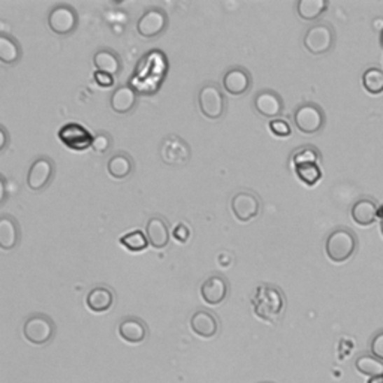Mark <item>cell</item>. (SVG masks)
Wrapping results in <instances>:
<instances>
[{
  "instance_id": "obj_1",
  "label": "cell",
  "mask_w": 383,
  "mask_h": 383,
  "mask_svg": "<svg viewBox=\"0 0 383 383\" xmlns=\"http://www.w3.org/2000/svg\"><path fill=\"white\" fill-rule=\"evenodd\" d=\"M251 305H253L255 314L260 317V319L267 322H274L283 310V293L277 286L259 284L253 293V298H251Z\"/></svg>"
},
{
  "instance_id": "obj_2",
  "label": "cell",
  "mask_w": 383,
  "mask_h": 383,
  "mask_svg": "<svg viewBox=\"0 0 383 383\" xmlns=\"http://www.w3.org/2000/svg\"><path fill=\"white\" fill-rule=\"evenodd\" d=\"M356 235L346 228H337L326 237L325 251L334 264H343L356 251Z\"/></svg>"
},
{
  "instance_id": "obj_3",
  "label": "cell",
  "mask_w": 383,
  "mask_h": 383,
  "mask_svg": "<svg viewBox=\"0 0 383 383\" xmlns=\"http://www.w3.org/2000/svg\"><path fill=\"white\" fill-rule=\"evenodd\" d=\"M304 48L313 56H322V54L330 53L335 43V32L331 25L328 23H316L312 25L305 32Z\"/></svg>"
},
{
  "instance_id": "obj_4",
  "label": "cell",
  "mask_w": 383,
  "mask_h": 383,
  "mask_svg": "<svg viewBox=\"0 0 383 383\" xmlns=\"http://www.w3.org/2000/svg\"><path fill=\"white\" fill-rule=\"evenodd\" d=\"M200 111L209 120H218L225 114L226 101L223 92L216 83H205L198 93Z\"/></svg>"
},
{
  "instance_id": "obj_5",
  "label": "cell",
  "mask_w": 383,
  "mask_h": 383,
  "mask_svg": "<svg viewBox=\"0 0 383 383\" xmlns=\"http://www.w3.org/2000/svg\"><path fill=\"white\" fill-rule=\"evenodd\" d=\"M159 153L162 162L174 168H181L188 165L192 156L189 144L179 135H168L163 138L160 142Z\"/></svg>"
},
{
  "instance_id": "obj_6",
  "label": "cell",
  "mask_w": 383,
  "mask_h": 383,
  "mask_svg": "<svg viewBox=\"0 0 383 383\" xmlns=\"http://www.w3.org/2000/svg\"><path fill=\"white\" fill-rule=\"evenodd\" d=\"M293 123L304 135H314L325 126V113L321 105L313 102L302 104L295 109Z\"/></svg>"
},
{
  "instance_id": "obj_7",
  "label": "cell",
  "mask_w": 383,
  "mask_h": 383,
  "mask_svg": "<svg viewBox=\"0 0 383 383\" xmlns=\"http://www.w3.org/2000/svg\"><path fill=\"white\" fill-rule=\"evenodd\" d=\"M48 26L53 34L68 36L78 27V14L72 5L59 4L51 8L48 14Z\"/></svg>"
},
{
  "instance_id": "obj_8",
  "label": "cell",
  "mask_w": 383,
  "mask_h": 383,
  "mask_svg": "<svg viewBox=\"0 0 383 383\" xmlns=\"http://www.w3.org/2000/svg\"><path fill=\"white\" fill-rule=\"evenodd\" d=\"M168 25H169V18L165 11H163L162 8L153 6V8H148L146 13L139 17L137 23V32L142 38L153 39V38L160 36L163 32L168 29Z\"/></svg>"
},
{
  "instance_id": "obj_9",
  "label": "cell",
  "mask_w": 383,
  "mask_h": 383,
  "mask_svg": "<svg viewBox=\"0 0 383 383\" xmlns=\"http://www.w3.org/2000/svg\"><path fill=\"white\" fill-rule=\"evenodd\" d=\"M54 331H56V328L46 314H32L23 325L25 338L29 343L36 346L47 344L53 338Z\"/></svg>"
},
{
  "instance_id": "obj_10",
  "label": "cell",
  "mask_w": 383,
  "mask_h": 383,
  "mask_svg": "<svg viewBox=\"0 0 383 383\" xmlns=\"http://www.w3.org/2000/svg\"><path fill=\"white\" fill-rule=\"evenodd\" d=\"M54 172H56V165H54L53 159H50L48 156L36 158L32 162L27 172L29 189L34 192H41L48 188L50 183L53 181Z\"/></svg>"
},
{
  "instance_id": "obj_11",
  "label": "cell",
  "mask_w": 383,
  "mask_h": 383,
  "mask_svg": "<svg viewBox=\"0 0 383 383\" xmlns=\"http://www.w3.org/2000/svg\"><path fill=\"white\" fill-rule=\"evenodd\" d=\"M231 210L239 222H249L260 211V201L258 195L250 190H239L231 200Z\"/></svg>"
},
{
  "instance_id": "obj_12",
  "label": "cell",
  "mask_w": 383,
  "mask_h": 383,
  "mask_svg": "<svg viewBox=\"0 0 383 383\" xmlns=\"http://www.w3.org/2000/svg\"><path fill=\"white\" fill-rule=\"evenodd\" d=\"M253 106L259 116L270 120H276L283 114L284 102L277 92L264 89L255 95Z\"/></svg>"
},
{
  "instance_id": "obj_13",
  "label": "cell",
  "mask_w": 383,
  "mask_h": 383,
  "mask_svg": "<svg viewBox=\"0 0 383 383\" xmlns=\"http://www.w3.org/2000/svg\"><path fill=\"white\" fill-rule=\"evenodd\" d=\"M59 138L64 146L72 150H85L92 147L93 135L78 123H68L59 130Z\"/></svg>"
},
{
  "instance_id": "obj_14",
  "label": "cell",
  "mask_w": 383,
  "mask_h": 383,
  "mask_svg": "<svg viewBox=\"0 0 383 383\" xmlns=\"http://www.w3.org/2000/svg\"><path fill=\"white\" fill-rule=\"evenodd\" d=\"M251 75L243 67H234L228 69L223 75V89L232 96H243L246 95L251 87Z\"/></svg>"
},
{
  "instance_id": "obj_15",
  "label": "cell",
  "mask_w": 383,
  "mask_h": 383,
  "mask_svg": "<svg viewBox=\"0 0 383 383\" xmlns=\"http://www.w3.org/2000/svg\"><path fill=\"white\" fill-rule=\"evenodd\" d=\"M138 104V95L132 85L122 84L111 93L109 97V106L117 114H127Z\"/></svg>"
},
{
  "instance_id": "obj_16",
  "label": "cell",
  "mask_w": 383,
  "mask_h": 383,
  "mask_svg": "<svg viewBox=\"0 0 383 383\" xmlns=\"http://www.w3.org/2000/svg\"><path fill=\"white\" fill-rule=\"evenodd\" d=\"M190 328L201 338H213L218 333V321L209 310H198L190 317Z\"/></svg>"
},
{
  "instance_id": "obj_17",
  "label": "cell",
  "mask_w": 383,
  "mask_h": 383,
  "mask_svg": "<svg viewBox=\"0 0 383 383\" xmlns=\"http://www.w3.org/2000/svg\"><path fill=\"white\" fill-rule=\"evenodd\" d=\"M228 288V281L223 277L211 276L201 284V297L207 304L217 305L226 300Z\"/></svg>"
},
{
  "instance_id": "obj_18",
  "label": "cell",
  "mask_w": 383,
  "mask_h": 383,
  "mask_svg": "<svg viewBox=\"0 0 383 383\" xmlns=\"http://www.w3.org/2000/svg\"><path fill=\"white\" fill-rule=\"evenodd\" d=\"M118 335L130 344L142 343L148 335L147 325L138 317H125L118 325Z\"/></svg>"
},
{
  "instance_id": "obj_19",
  "label": "cell",
  "mask_w": 383,
  "mask_h": 383,
  "mask_svg": "<svg viewBox=\"0 0 383 383\" xmlns=\"http://www.w3.org/2000/svg\"><path fill=\"white\" fill-rule=\"evenodd\" d=\"M148 243L155 249H165L169 243V226L165 218L160 216L151 217L146 226Z\"/></svg>"
},
{
  "instance_id": "obj_20",
  "label": "cell",
  "mask_w": 383,
  "mask_h": 383,
  "mask_svg": "<svg viewBox=\"0 0 383 383\" xmlns=\"http://www.w3.org/2000/svg\"><path fill=\"white\" fill-rule=\"evenodd\" d=\"M350 216H352L354 222L359 226L373 225L379 217L377 204L371 198H361L352 205Z\"/></svg>"
},
{
  "instance_id": "obj_21",
  "label": "cell",
  "mask_w": 383,
  "mask_h": 383,
  "mask_svg": "<svg viewBox=\"0 0 383 383\" xmlns=\"http://www.w3.org/2000/svg\"><path fill=\"white\" fill-rule=\"evenodd\" d=\"M93 64L97 72L117 75L122 71V59L111 48H101L93 54Z\"/></svg>"
},
{
  "instance_id": "obj_22",
  "label": "cell",
  "mask_w": 383,
  "mask_h": 383,
  "mask_svg": "<svg viewBox=\"0 0 383 383\" xmlns=\"http://www.w3.org/2000/svg\"><path fill=\"white\" fill-rule=\"evenodd\" d=\"M20 226L15 218L9 214H4L0 217V247L8 251L17 247L20 243Z\"/></svg>"
},
{
  "instance_id": "obj_23",
  "label": "cell",
  "mask_w": 383,
  "mask_h": 383,
  "mask_svg": "<svg viewBox=\"0 0 383 383\" xmlns=\"http://www.w3.org/2000/svg\"><path fill=\"white\" fill-rule=\"evenodd\" d=\"M106 169H108V174L111 175L114 180H125L129 177V175H132L135 169V162L127 155V153L118 151L109 158L106 163Z\"/></svg>"
},
{
  "instance_id": "obj_24",
  "label": "cell",
  "mask_w": 383,
  "mask_h": 383,
  "mask_svg": "<svg viewBox=\"0 0 383 383\" xmlns=\"http://www.w3.org/2000/svg\"><path fill=\"white\" fill-rule=\"evenodd\" d=\"M87 307L95 313H105L113 307L114 293L108 286H96L87 295Z\"/></svg>"
},
{
  "instance_id": "obj_25",
  "label": "cell",
  "mask_w": 383,
  "mask_h": 383,
  "mask_svg": "<svg viewBox=\"0 0 383 383\" xmlns=\"http://www.w3.org/2000/svg\"><path fill=\"white\" fill-rule=\"evenodd\" d=\"M21 56H23V51L18 41L6 34L0 35V62L4 64H15L20 62Z\"/></svg>"
},
{
  "instance_id": "obj_26",
  "label": "cell",
  "mask_w": 383,
  "mask_h": 383,
  "mask_svg": "<svg viewBox=\"0 0 383 383\" xmlns=\"http://www.w3.org/2000/svg\"><path fill=\"white\" fill-rule=\"evenodd\" d=\"M328 8L326 0H298L297 14L305 21H314L325 13Z\"/></svg>"
},
{
  "instance_id": "obj_27",
  "label": "cell",
  "mask_w": 383,
  "mask_h": 383,
  "mask_svg": "<svg viewBox=\"0 0 383 383\" xmlns=\"http://www.w3.org/2000/svg\"><path fill=\"white\" fill-rule=\"evenodd\" d=\"M355 367L361 375L376 377L383 375V361L373 355H361L355 361Z\"/></svg>"
},
{
  "instance_id": "obj_28",
  "label": "cell",
  "mask_w": 383,
  "mask_h": 383,
  "mask_svg": "<svg viewBox=\"0 0 383 383\" xmlns=\"http://www.w3.org/2000/svg\"><path fill=\"white\" fill-rule=\"evenodd\" d=\"M363 85L370 95L383 93V71L377 68H368L363 74Z\"/></svg>"
},
{
  "instance_id": "obj_29",
  "label": "cell",
  "mask_w": 383,
  "mask_h": 383,
  "mask_svg": "<svg viewBox=\"0 0 383 383\" xmlns=\"http://www.w3.org/2000/svg\"><path fill=\"white\" fill-rule=\"evenodd\" d=\"M298 179L307 186H314L322 179V169L317 163H304V165L295 167Z\"/></svg>"
},
{
  "instance_id": "obj_30",
  "label": "cell",
  "mask_w": 383,
  "mask_h": 383,
  "mask_svg": "<svg viewBox=\"0 0 383 383\" xmlns=\"http://www.w3.org/2000/svg\"><path fill=\"white\" fill-rule=\"evenodd\" d=\"M120 243L130 251H142L146 250L147 244H150L147 235H144L141 229H135V231L123 235L120 238Z\"/></svg>"
},
{
  "instance_id": "obj_31",
  "label": "cell",
  "mask_w": 383,
  "mask_h": 383,
  "mask_svg": "<svg viewBox=\"0 0 383 383\" xmlns=\"http://www.w3.org/2000/svg\"><path fill=\"white\" fill-rule=\"evenodd\" d=\"M321 160V153L312 146H305L292 153V165L298 167L304 163H317Z\"/></svg>"
},
{
  "instance_id": "obj_32",
  "label": "cell",
  "mask_w": 383,
  "mask_h": 383,
  "mask_svg": "<svg viewBox=\"0 0 383 383\" xmlns=\"http://www.w3.org/2000/svg\"><path fill=\"white\" fill-rule=\"evenodd\" d=\"M111 147H113V138L108 132H104V130H101V132H97L96 135H93L92 148L96 153H99V155H105V153H108L109 150H111Z\"/></svg>"
},
{
  "instance_id": "obj_33",
  "label": "cell",
  "mask_w": 383,
  "mask_h": 383,
  "mask_svg": "<svg viewBox=\"0 0 383 383\" xmlns=\"http://www.w3.org/2000/svg\"><path fill=\"white\" fill-rule=\"evenodd\" d=\"M270 129L271 132L277 135V137H291L292 134V129H291V125L286 122V120L283 118H276V120H271L270 122Z\"/></svg>"
},
{
  "instance_id": "obj_34",
  "label": "cell",
  "mask_w": 383,
  "mask_h": 383,
  "mask_svg": "<svg viewBox=\"0 0 383 383\" xmlns=\"http://www.w3.org/2000/svg\"><path fill=\"white\" fill-rule=\"evenodd\" d=\"M370 349H371V354H373V356H376L377 359L383 361V331L377 333L373 337Z\"/></svg>"
},
{
  "instance_id": "obj_35",
  "label": "cell",
  "mask_w": 383,
  "mask_h": 383,
  "mask_svg": "<svg viewBox=\"0 0 383 383\" xmlns=\"http://www.w3.org/2000/svg\"><path fill=\"white\" fill-rule=\"evenodd\" d=\"M95 81L101 87H109V85L114 84V76L104 74V72H95Z\"/></svg>"
},
{
  "instance_id": "obj_36",
  "label": "cell",
  "mask_w": 383,
  "mask_h": 383,
  "mask_svg": "<svg viewBox=\"0 0 383 383\" xmlns=\"http://www.w3.org/2000/svg\"><path fill=\"white\" fill-rule=\"evenodd\" d=\"M174 235H175V238H177V239H179V242H181V243H186V242H188V238H189V235H190V231H189V229H188V228H186L184 225H179L177 228H175V231H174Z\"/></svg>"
},
{
  "instance_id": "obj_37",
  "label": "cell",
  "mask_w": 383,
  "mask_h": 383,
  "mask_svg": "<svg viewBox=\"0 0 383 383\" xmlns=\"http://www.w3.org/2000/svg\"><path fill=\"white\" fill-rule=\"evenodd\" d=\"M0 137H2V144H0V151H4L8 146V132H6V129L2 126L0 127Z\"/></svg>"
},
{
  "instance_id": "obj_38",
  "label": "cell",
  "mask_w": 383,
  "mask_h": 383,
  "mask_svg": "<svg viewBox=\"0 0 383 383\" xmlns=\"http://www.w3.org/2000/svg\"><path fill=\"white\" fill-rule=\"evenodd\" d=\"M0 189H2V198H0V201L5 202L6 201V179L5 177L0 179Z\"/></svg>"
},
{
  "instance_id": "obj_39",
  "label": "cell",
  "mask_w": 383,
  "mask_h": 383,
  "mask_svg": "<svg viewBox=\"0 0 383 383\" xmlns=\"http://www.w3.org/2000/svg\"><path fill=\"white\" fill-rule=\"evenodd\" d=\"M367 383H383V375L382 376H376V377H371Z\"/></svg>"
},
{
  "instance_id": "obj_40",
  "label": "cell",
  "mask_w": 383,
  "mask_h": 383,
  "mask_svg": "<svg viewBox=\"0 0 383 383\" xmlns=\"http://www.w3.org/2000/svg\"><path fill=\"white\" fill-rule=\"evenodd\" d=\"M380 47L383 48V30L380 32Z\"/></svg>"
},
{
  "instance_id": "obj_41",
  "label": "cell",
  "mask_w": 383,
  "mask_h": 383,
  "mask_svg": "<svg viewBox=\"0 0 383 383\" xmlns=\"http://www.w3.org/2000/svg\"><path fill=\"white\" fill-rule=\"evenodd\" d=\"M380 232L383 235V218H382V222H380Z\"/></svg>"
},
{
  "instance_id": "obj_42",
  "label": "cell",
  "mask_w": 383,
  "mask_h": 383,
  "mask_svg": "<svg viewBox=\"0 0 383 383\" xmlns=\"http://www.w3.org/2000/svg\"><path fill=\"white\" fill-rule=\"evenodd\" d=\"M379 217H382V218H383V209H380V210H379Z\"/></svg>"
}]
</instances>
